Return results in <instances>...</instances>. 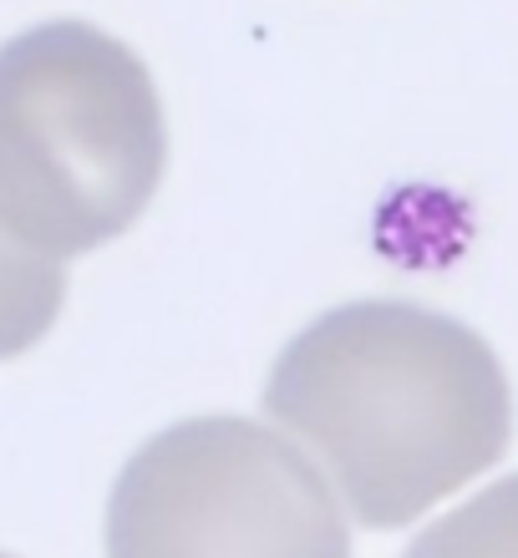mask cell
Listing matches in <instances>:
<instances>
[{
    "instance_id": "obj_1",
    "label": "cell",
    "mask_w": 518,
    "mask_h": 558,
    "mask_svg": "<svg viewBox=\"0 0 518 558\" xmlns=\"http://www.w3.org/2000/svg\"><path fill=\"white\" fill-rule=\"evenodd\" d=\"M265 412L326 462L366 529L422 518L514 437L493 345L407 300H356L311 320L269 371Z\"/></svg>"
},
{
    "instance_id": "obj_2",
    "label": "cell",
    "mask_w": 518,
    "mask_h": 558,
    "mask_svg": "<svg viewBox=\"0 0 518 558\" xmlns=\"http://www.w3.org/2000/svg\"><path fill=\"white\" fill-rule=\"evenodd\" d=\"M168 168L164 102L137 51L46 21L0 46V229L41 259L133 229Z\"/></svg>"
},
{
    "instance_id": "obj_3",
    "label": "cell",
    "mask_w": 518,
    "mask_h": 558,
    "mask_svg": "<svg viewBox=\"0 0 518 558\" xmlns=\"http://www.w3.org/2000/svg\"><path fill=\"white\" fill-rule=\"evenodd\" d=\"M107 558H351V529L285 437L244 416H189L128 457Z\"/></svg>"
},
{
    "instance_id": "obj_4",
    "label": "cell",
    "mask_w": 518,
    "mask_h": 558,
    "mask_svg": "<svg viewBox=\"0 0 518 558\" xmlns=\"http://www.w3.org/2000/svg\"><path fill=\"white\" fill-rule=\"evenodd\" d=\"M67 300V269L31 254L0 229V361L26 355L57 325Z\"/></svg>"
},
{
    "instance_id": "obj_5",
    "label": "cell",
    "mask_w": 518,
    "mask_h": 558,
    "mask_svg": "<svg viewBox=\"0 0 518 558\" xmlns=\"http://www.w3.org/2000/svg\"><path fill=\"white\" fill-rule=\"evenodd\" d=\"M407 558H518V477H504L458 513L437 518Z\"/></svg>"
},
{
    "instance_id": "obj_6",
    "label": "cell",
    "mask_w": 518,
    "mask_h": 558,
    "mask_svg": "<svg viewBox=\"0 0 518 558\" xmlns=\"http://www.w3.org/2000/svg\"><path fill=\"white\" fill-rule=\"evenodd\" d=\"M0 558H11V554H0Z\"/></svg>"
}]
</instances>
